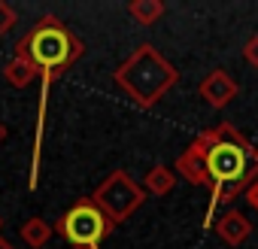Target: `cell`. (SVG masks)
<instances>
[{"label":"cell","mask_w":258,"mask_h":249,"mask_svg":"<svg viewBox=\"0 0 258 249\" xmlns=\"http://www.w3.org/2000/svg\"><path fill=\"white\" fill-rule=\"evenodd\" d=\"M255 164H258V155H255Z\"/></svg>","instance_id":"cell-19"},{"label":"cell","mask_w":258,"mask_h":249,"mask_svg":"<svg viewBox=\"0 0 258 249\" xmlns=\"http://www.w3.org/2000/svg\"><path fill=\"white\" fill-rule=\"evenodd\" d=\"M55 231L73 249H100V240L112 231V222L97 210L91 198H79L55 225Z\"/></svg>","instance_id":"cell-5"},{"label":"cell","mask_w":258,"mask_h":249,"mask_svg":"<svg viewBox=\"0 0 258 249\" xmlns=\"http://www.w3.org/2000/svg\"><path fill=\"white\" fill-rule=\"evenodd\" d=\"M146 198H149L146 189H143L140 182H134L124 170H112V173L94 189V195H91V201H94L97 210L112 222V228L121 225L124 219H131L134 210H140V207L146 204Z\"/></svg>","instance_id":"cell-4"},{"label":"cell","mask_w":258,"mask_h":249,"mask_svg":"<svg viewBox=\"0 0 258 249\" xmlns=\"http://www.w3.org/2000/svg\"><path fill=\"white\" fill-rule=\"evenodd\" d=\"M243 58H246L249 67H258V34L246 40V46H243Z\"/></svg>","instance_id":"cell-14"},{"label":"cell","mask_w":258,"mask_h":249,"mask_svg":"<svg viewBox=\"0 0 258 249\" xmlns=\"http://www.w3.org/2000/svg\"><path fill=\"white\" fill-rule=\"evenodd\" d=\"M4 140H7V125L0 121V143H4Z\"/></svg>","instance_id":"cell-17"},{"label":"cell","mask_w":258,"mask_h":249,"mask_svg":"<svg viewBox=\"0 0 258 249\" xmlns=\"http://www.w3.org/2000/svg\"><path fill=\"white\" fill-rule=\"evenodd\" d=\"M16 22H19L16 10H13L10 4H4V0H0V37H4L7 31H13V28H16Z\"/></svg>","instance_id":"cell-13"},{"label":"cell","mask_w":258,"mask_h":249,"mask_svg":"<svg viewBox=\"0 0 258 249\" xmlns=\"http://www.w3.org/2000/svg\"><path fill=\"white\" fill-rule=\"evenodd\" d=\"M164 0H131L127 4V16H131L137 25H143V28H149V25H155L161 16H164Z\"/></svg>","instance_id":"cell-11"},{"label":"cell","mask_w":258,"mask_h":249,"mask_svg":"<svg viewBox=\"0 0 258 249\" xmlns=\"http://www.w3.org/2000/svg\"><path fill=\"white\" fill-rule=\"evenodd\" d=\"M255 149L252 143L234 128L231 121H222L210 128V152H207V167H210V185H213V201L207 222L213 219V210L219 204H231L237 195H246V189L258 179V164H255Z\"/></svg>","instance_id":"cell-1"},{"label":"cell","mask_w":258,"mask_h":249,"mask_svg":"<svg viewBox=\"0 0 258 249\" xmlns=\"http://www.w3.org/2000/svg\"><path fill=\"white\" fill-rule=\"evenodd\" d=\"M246 204H249V207H252V210L258 213V179H255V182H252V185L246 189Z\"/></svg>","instance_id":"cell-15"},{"label":"cell","mask_w":258,"mask_h":249,"mask_svg":"<svg viewBox=\"0 0 258 249\" xmlns=\"http://www.w3.org/2000/svg\"><path fill=\"white\" fill-rule=\"evenodd\" d=\"M82 52H85V43L58 16H43L16 43V55L28 58L40 70V76H52V79L64 73Z\"/></svg>","instance_id":"cell-3"},{"label":"cell","mask_w":258,"mask_h":249,"mask_svg":"<svg viewBox=\"0 0 258 249\" xmlns=\"http://www.w3.org/2000/svg\"><path fill=\"white\" fill-rule=\"evenodd\" d=\"M237 82H234V76L231 73H225V70H213V73H207L204 79H201V85H198V94L213 106V109H225L234 97H237Z\"/></svg>","instance_id":"cell-7"},{"label":"cell","mask_w":258,"mask_h":249,"mask_svg":"<svg viewBox=\"0 0 258 249\" xmlns=\"http://www.w3.org/2000/svg\"><path fill=\"white\" fill-rule=\"evenodd\" d=\"M0 228H4V219H0Z\"/></svg>","instance_id":"cell-18"},{"label":"cell","mask_w":258,"mask_h":249,"mask_svg":"<svg viewBox=\"0 0 258 249\" xmlns=\"http://www.w3.org/2000/svg\"><path fill=\"white\" fill-rule=\"evenodd\" d=\"M216 234L228 243V246H240L246 237H249V231H252V225H249V219L240 213V210H228V213H222L219 219H216Z\"/></svg>","instance_id":"cell-8"},{"label":"cell","mask_w":258,"mask_h":249,"mask_svg":"<svg viewBox=\"0 0 258 249\" xmlns=\"http://www.w3.org/2000/svg\"><path fill=\"white\" fill-rule=\"evenodd\" d=\"M207 152H210V131H201L191 146L173 161V170H179V176L191 185H207L210 182V167H207Z\"/></svg>","instance_id":"cell-6"},{"label":"cell","mask_w":258,"mask_h":249,"mask_svg":"<svg viewBox=\"0 0 258 249\" xmlns=\"http://www.w3.org/2000/svg\"><path fill=\"white\" fill-rule=\"evenodd\" d=\"M173 185H176V173H173L170 167H164V164H155L152 170H146V179H143V189H146V195H155V198H161V195H170V192H173Z\"/></svg>","instance_id":"cell-10"},{"label":"cell","mask_w":258,"mask_h":249,"mask_svg":"<svg viewBox=\"0 0 258 249\" xmlns=\"http://www.w3.org/2000/svg\"><path fill=\"white\" fill-rule=\"evenodd\" d=\"M4 76H7V82H10L13 88H28V85L40 76V70H37L28 58H22V55L13 52V58L4 64Z\"/></svg>","instance_id":"cell-9"},{"label":"cell","mask_w":258,"mask_h":249,"mask_svg":"<svg viewBox=\"0 0 258 249\" xmlns=\"http://www.w3.org/2000/svg\"><path fill=\"white\" fill-rule=\"evenodd\" d=\"M0 249H13V243H10L7 237H0Z\"/></svg>","instance_id":"cell-16"},{"label":"cell","mask_w":258,"mask_h":249,"mask_svg":"<svg viewBox=\"0 0 258 249\" xmlns=\"http://www.w3.org/2000/svg\"><path fill=\"white\" fill-rule=\"evenodd\" d=\"M22 240L31 246V249H43L49 240H52V225L40 216H31L25 225H22Z\"/></svg>","instance_id":"cell-12"},{"label":"cell","mask_w":258,"mask_h":249,"mask_svg":"<svg viewBox=\"0 0 258 249\" xmlns=\"http://www.w3.org/2000/svg\"><path fill=\"white\" fill-rule=\"evenodd\" d=\"M112 79L140 109H149L176 85L179 73L155 46L143 43V46H137L131 55L118 64Z\"/></svg>","instance_id":"cell-2"}]
</instances>
